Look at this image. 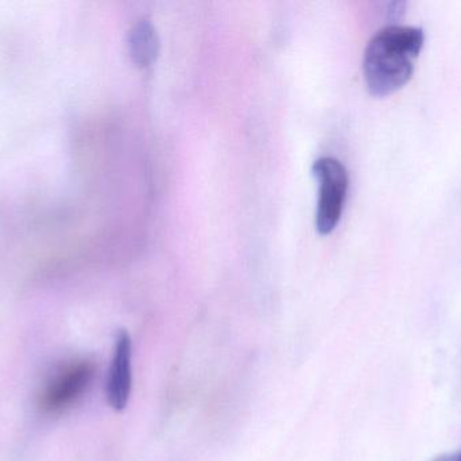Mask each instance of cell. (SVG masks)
Returning <instances> with one entry per match:
<instances>
[{"label": "cell", "mask_w": 461, "mask_h": 461, "mask_svg": "<svg viewBox=\"0 0 461 461\" xmlns=\"http://www.w3.org/2000/svg\"><path fill=\"white\" fill-rule=\"evenodd\" d=\"M424 32L413 26L379 30L365 51L363 73L368 91L376 97H389L405 87L414 72V61L424 48Z\"/></svg>", "instance_id": "1"}, {"label": "cell", "mask_w": 461, "mask_h": 461, "mask_svg": "<svg viewBox=\"0 0 461 461\" xmlns=\"http://www.w3.org/2000/svg\"><path fill=\"white\" fill-rule=\"evenodd\" d=\"M129 51L132 61L140 67H150L159 53V38L156 27L148 18H140L129 32Z\"/></svg>", "instance_id": "5"}, {"label": "cell", "mask_w": 461, "mask_h": 461, "mask_svg": "<svg viewBox=\"0 0 461 461\" xmlns=\"http://www.w3.org/2000/svg\"><path fill=\"white\" fill-rule=\"evenodd\" d=\"M132 343L129 333L122 330L116 337L115 351L107 382V398L111 408L123 410L129 403L132 384Z\"/></svg>", "instance_id": "4"}, {"label": "cell", "mask_w": 461, "mask_h": 461, "mask_svg": "<svg viewBox=\"0 0 461 461\" xmlns=\"http://www.w3.org/2000/svg\"><path fill=\"white\" fill-rule=\"evenodd\" d=\"M95 368L86 360L69 363L46 384L41 394V406L48 411H59L72 405L88 389Z\"/></svg>", "instance_id": "3"}, {"label": "cell", "mask_w": 461, "mask_h": 461, "mask_svg": "<svg viewBox=\"0 0 461 461\" xmlns=\"http://www.w3.org/2000/svg\"><path fill=\"white\" fill-rule=\"evenodd\" d=\"M433 461H461V451L455 452V454L443 455V456H438V459Z\"/></svg>", "instance_id": "6"}, {"label": "cell", "mask_w": 461, "mask_h": 461, "mask_svg": "<svg viewBox=\"0 0 461 461\" xmlns=\"http://www.w3.org/2000/svg\"><path fill=\"white\" fill-rule=\"evenodd\" d=\"M312 173L319 183L316 229L320 235H330L338 226L348 192L346 167L333 157H320L313 162Z\"/></svg>", "instance_id": "2"}]
</instances>
